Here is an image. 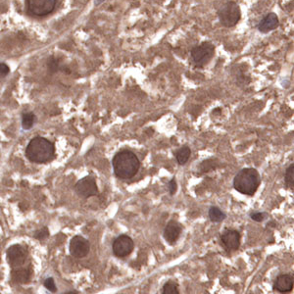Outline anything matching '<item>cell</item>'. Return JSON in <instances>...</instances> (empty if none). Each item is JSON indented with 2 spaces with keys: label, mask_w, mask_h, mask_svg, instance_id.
I'll return each instance as SVG.
<instances>
[{
  "label": "cell",
  "mask_w": 294,
  "mask_h": 294,
  "mask_svg": "<svg viewBox=\"0 0 294 294\" xmlns=\"http://www.w3.org/2000/svg\"><path fill=\"white\" fill-rule=\"evenodd\" d=\"M190 155H191V150L187 145L181 147L179 150H177L174 152L175 159L180 165H185L188 159L190 158Z\"/></svg>",
  "instance_id": "2e32d148"
},
{
  "label": "cell",
  "mask_w": 294,
  "mask_h": 294,
  "mask_svg": "<svg viewBox=\"0 0 294 294\" xmlns=\"http://www.w3.org/2000/svg\"><path fill=\"white\" fill-rule=\"evenodd\" d=\"M134 247V241L129 236L122 234L114 241L113 252L117 257L125 258L133 252Z\"/></svg>",
  "instance_id": "52a82bcc"
},
{
  "label": "cell",
  "mask_w": 294,
  "mask_h": 294,
  "mask_svg": "<svg viewBox=\"0 0 294 294\" xmlns=\"http://www.w3.org/2000/svg\"><path fill=\"white\" fill-rule=\"evenodd\" d=\"M217 167V163H215L214 159H208V160L203 161L199 166V170L202 173L205 172H210Z\"/></svg>",
  "instance_id": "44dd1931"
},
{
  "label": "cell",
  "mask_w": 294,
  "mask_h": 294,
  "mask_svg": "<svg viewBox=\"0 0 294 294\" xmlns=\"http://www.w3.org/2000/svg\"><path fill=\"white\" fill-rule=\"evenodd\" d=\"M280 22L277 14L269 13L266 17L262 19V21L258 25V30L263 33L267 34L269 32H272L279 27Z\"/></svg>",
  "instance_id": "5bb4252c"
},
{
  "label": "cell",
  "mask_w": 294,
  "mask_h": 294,
  "mask_svg": "<svg viewBox=\"0 0 294 294\" xmlns=\"http://www.w3.org/2000/svg\"><path fill=\"white\" fill-rule=\"evenodd\" d=\"M274 288L282 294L289 293L293 290V276L281 275L274 283Z\"/></svg>",
  "instance_id": "4fadbf2b"
},
{
  "label": "cell",
  "mask_w": 294,
  "mask_h": 294,
  "mask_svg": "<svg viewBox=\"0 0 294 294\" xmlns=\"http://www.w3.org/2000/svg\"><path fill=\"white\" fill-rule=\"evenodd\" d=\"M90 242L80 236H76L70 242V253L75 258H83L90 252Z\"/></svg>",
  "instance_id": "9c48e42d"
},
{
  "label": "cell",
  "mask_w": 294,
  "mask_h": 294,
  "mask_svg": "<svg viewBox=\"0 0 294 294\" xmlns=\"http://www.w3.org/2000/svg\"><path fill=\"white\" fill-rule=\"evenodd\" d=\"M182 229H183L182 225L179 222H177L174 220L170 221L164 229L165 241L170 244H174L175 243V241L179 240V238L182 233Z\"/></svg>",
  "instance_id": "7c38bea8"
},
{
  "label": "cell",
  "mask_w": 294,
  "mask_h": 294,
  "mask_svg": "<svg viewBox=\"0 0 294 294\" xmlns=\"http://www.w3.org/2000/svg\"><path fill=\"white\" fill-rule=\"evenodd\" d=\"M35 120H36V117H35L34 113H31V112L25 113L23 115V119H22L23 129L24 130H30L34 126Z\"/></svg>",
  "instance_id": "ffe728a7"
},
{
  "label": "cell",
  "mask_w": 294,
  "mask_h": 294,
  "mask_svg": "<svg viewBox=\"0 0 294 294\" xmlns=\"http://www.w3.org/2000/svg\"><path fill=\"white\" fill-rule=\"evenodd\" d=\"M261 184V177L253 168H245L236 174L233 187L241 194L252 196Z\"/></svg>",
  "instance_id": "7a4b0ae2"
},
{
  "label": "cell",
  "mask_w": 294,
  "mask_h": 294,
  "mask_svg": "<svg viewBox=\"0 0 294 294\" xmlns=\"http://www.w3.org/2000/svg\"><path fill=\"white\" fill-rule=\"evenodd\" d=\"M215 46L209 41L202 42L191 50V61L195 67L202 68L207 65L214 57Z\"/></svg>",
  "instance_id": "277c9868"
},
{
  "label": "cell",
  "mask_w": 294,
  "mask_h": 294,
  "mask_svg": "<svg viewBox=\"0 0 294 294\" xmlns=\"http://www.w3.org/2000/svg\"><path fill=\"white\" fill-rule=\"evenodd\" d=\"M57 0H26L27 11L36 17H44L51 13Z\"/></svg>",
  "instance_id": "8992f818"
},
{
  "label": "cell",
  "mask_w": 294,
  "mask_h": 294,
  "mask_svg": "<svg viewBox=\"0 0 294 294\" xmlns=\"http://www.w3.org/2000/svg\"><path fill=\"white\" fill-rule=\"evenodd\" d=\"M209 218L213 223H221L227 218V215L225 214L219 207L212 206L209 209Z\"/></svg>",
  "instance_id": "e0dca14e"
},
{
  "label": "cell",
  "mask_w": 294,
  "mask_h": 294,
  "mask_svg": "<svg viewBox=\"0 0 294 294\" xmlns=\"http://www.w3.org/2000/svg\"><path fill=\"white\" fill-rule=\"evenodd\" d=\"M44 286L47 290L51 291V292H56L57 291V288H56V285H55V281H54L53 278H48L46 279L45 281H44Z\"/></svg>",
  "instance_id": "7402d4cb"
},
{
  "label": "cell",
  "mask_w": 294,
  "mask_h": 294,
  "mask_svg": "<svg viewBox=\"0 0 294 294\" xmlns=\"http://www.w3.org/2000/svg\"><path fill=\"white\" fill-rule=\"evenodd\" d=\"M9 71H10V69L6 64L0 63V77L7 76L9 74Z\"/></svg>",
  "instance_id": "d4e9b609"
},
{
  "label": "cell",
  "mask_w": 294,
  "mask_h": 294,
  "mask_svg": "<svg viewBox=\"0 0 294 294\" xmlns=\"http://www.w3.org/2000/svg\"><path fill=\"white\" fill-rule=\"evenodd\" d=\"M12 279L18 283H27L31 279V272L28 269L25 268L13 269Z\"/></svg>",
  "instance_id": "9a60e30c"
},
{
  "label": "cell",
  "mask_w": 294,
  "mask_h": 294,
  "mask_svg": "<svg viewBox=\"0 0 294 294\" xmlns=\"http://www.w3.org/2000/svg\"><path fill=\"white\" fill-rule=\"evenodd\" d=\"M75 188L77 193L83 198H89L98 194V187L93 177H84L77 183Z\"/></svg>",
  "instance_id": "ba28073f"
},
{
  "label": "cell",
  "mask_w": 294,
  "mask_h": 294,
  "mask_svg": "<svg viewBox=\"0 0 294 294\" xmlns=\"http://www.w3.org/2000/svg\"><path fill=\"white\" fill-rule=\"evenodd\" d=\"M64 294H78L76 291H69V292H66V293Z\"/></svg>",
  "instance_id": "83f0119b"
},
{
  "label": "cell",
  "mask_w": 294,
  "mask_h": 294,
  "mask_svg": "<svg viewBox=\"0 0 294 294\" xmlns=\"http://www.w3.org/2000/svg\"><path fill=\"white\" fill-rule=\"evenodd\" d=\"M26 155L34 163H45L53 158L54 145L44 137H35L27 144Z\"/></svg>",
  "instance_id": "3957f363"
},
{
  "label": "cell",
  "mask_w": 294,
  "mask_h": 294,
  "mask_svg": "<svg viewBox=\"0 0 294 294\" xmlns=\"http://www.w3.org/2000/svg\"><path fill=\"white\" fill-rule=\"evenodd\" d=\"M241 232L237 229L227 228L221 233V241L228 251H236L241 246Z\"/></svg>",
  "instance_id": "30bf717a"
},
{
  "label": "cell",
  "mask_w": 294,
  "mask_h": 294,
  "mask_svg": "<svg viewBox=\"0 0 294 294\" xmlns=\"http://www.w3.org/2000/svg\"><path fill=\"white\" fill-rule=\"evenodd\" d=\"M7 261L12 269L22 267L26 261L25 249L19 244L10 246L7 250Z\"/></svg>",
  "instance_id": "8fae6325"
},
{
  "label": "cell",
  "mask_w": 294,
  "mask_h": 294,
  "mask_svg": "<svg viewBox=\"0 0 294 294\" xmlns=\"http://www.w3.org/2000/svg\"><path fill=\"white\" fill-rule=\"evenodd\" d=\"M162 294H180L178 282L174 281H167L163 287Z\"/></svg>",
  "instance_id": "d6986e66"
},
{
  "label": "cell",
  "mask_w": 294,
  "mask_h": 294,
  "mask_svg": "<svg viewBox=\"0 0 294 294\" xmlns=\"http://www.w3.org/2000/svg\"><path fill=\"white\" fill-rule=\"evenodd\" d=\"M103 1H104V0H95V4H96V5H99V4L102 3Z\"/></svg>",
  "instance_id": "4316f807"
},
{
  "label": "cell",
  "mask_w": 294,
  "mask_h": 294,
  "mask_svg": "<svg viewBox=\"0 0 294 294\" xmlns=\"http://www.w3.org/2000/svg\"><path fill=\"white\" fill-rule=\"evenodd\" d=\"M284 184L285 187L290 190H294V164L292 163L285 171L284 174Z\"/></svg>",
  "instance_id": "ac0fdd59"
},
{
  "label": "cell",
  "mask_w": 294,
  "mask_h": 294,
  "mask_svg": "<svg viewBox=\"0 0 294 294\" xmlns=\"http://www.w3.org/2000/svg\"><path fill=\"white\" fill-rule=\"evenodd\" d=\"M48 236H49V231H48L47 227H43V228H41V229L38 230V231L36 232L35 238L38 239V240H40V241H42V240L46 239Z\"/></svg>",
  "instance_id": "cb8c5ba5"
},
{
  "label": "cell",
  "mask_w": 294,
  "mask_h": 294,
  "mask_svg": "<svg viewBox=\"0 0 294 294\" xmlns=\"http://www.w3.org/2000/svg\"><path fill=\"white\" fill-rule=\"evenodd\" d=\"M267 216V213H264V212H254L250 214V218L255 222L260 223V222H263Z\"/></svg>",
  "instance_id": "603a6c76"
},
{
  "label": "cell",
  "mask_w": 294,
  "mask_h": 294,
  "mask_svg": "<svg viewBox=\"0 0 294 294\" xmlns=\"http://www.w3.org/2000/svg\"><path fill=\"white\" fill-rule=\"evenodd\" d=\"M169 189H170V194H171V195H174V193L177 192L178 187H177V182H175L174 179L170 181V183H169Z\"/></svg>",
  "instance_id": "484cf974"
},
{
  "label": "cell",
  "mask_w": 294,
  "mask_h": 294,
  "mask_svg": "<svg viewBox=\"0 0 294 294\" xmlns=\"http://www.w3.org/2000/svg\"><path fill=\"white\" fill-rule=\"evenodd\" d=\"M220 23L226 27H234L241 20V7L238 3L229 1L226 3L219 11Z\"/></svg>",
  "instance_id": "5b68a950"
},
{
  "label": "cell",
  "mask_w": 294,
  "mask_h": 294,
  "mask_svg": "<svg viewBox=\"0 0 294 294\" xmlns=\"http://www.w3.org/2000/svg\"><path fill=\"white\" fill-rule=\"evenodd\" d=\"M114 173L121 180L132 179L137 174L140 168V162L137 156L131 150H122L118 152L112 161Z\"/></svg>",
  "instance_id": "6da1fadb"
}]
</instances>
